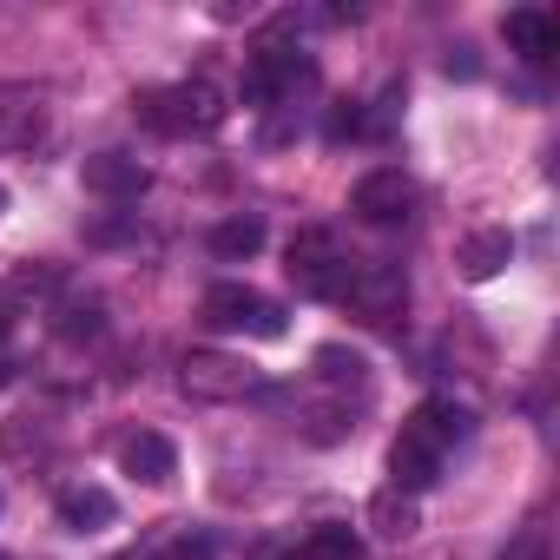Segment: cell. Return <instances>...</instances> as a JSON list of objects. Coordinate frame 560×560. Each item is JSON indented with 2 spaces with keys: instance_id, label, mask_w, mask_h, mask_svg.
Listing matches in <instances>:
<instances>
[{
  "instance_id": "1",
  "label": "cell",
  "mask_w": 560,
  "mask_h": 560,
  "mask_svg": "<svg viewBox=\"0 0 560 560\" xmlns=\"http://www.w3.org/2000/svg\"><path fill=\"white\" fill-rule=\"evenodd\" d=\"M132 106H139V119H145L152 132H165V139H178V132H218V126H224V93H218L211 80L145 86Z\"/></svg>"
},
{
  "instance_id": "2",
  "label": "cell",
  "mask_w": 560,
  "mask_h": 560,
  "mask_svg": "<svg viewBox=\"0 0 560 560\" xmlns=\"http://www.w3.org/2000/svg\"><path fill=\"white\" fill-rule=\"evenodd\" d=\"M178 389L191 402H237V396L257 389V370L244 357H224V350H191L178 363Z\"/></svg>"
},
{
  "instance_id": "3",
  "label": "cell",
  "mask_w": 560,
  "mask_h": 560,
  "mask_svg": "<svg viewBox=\"0 0 560 560\" xmlns=\"http://www.w3.org/2000/svg\"><path fill=\"white\" fill-rule=\"evenodd\" d=\"M409 205H416V185H409V172H396V165L363 172L357 191H350V211H357L363 224H402Z\"/></svg>"
},
{
  "instance_id": "4",
  "label": "cell",
  "mask_w": 560,
  "mask_h": 560,
  "mask_svg": "<svg viewBox=\"0 0 560 560\" xmlns=\"http://www.w3.org/2000/svg\"><path fill=\"white\" fill-rule=\"evenodd\" d=\"M389 488H402V494H422V488H435L442 481V448L416 429V422H402V435L389 442Z\"/></svg>"
},
{
  "instance_id": "5",
  "label": "cell",
  "mask_w": 560,
  "mask_h": 560,
  "mask_svg": "<svg viewBox=\"0 0 560 560\" xmlns=\"http://www.w3.org/2000/svg\"><path fill=\"white\" fill-rule=\"evenodd\" d=\"M350 304H357L370 324H396L402 304H409L402 270H396V264H363V270H357V284H350Z\"/></svg>"
},
{
  "instance_id": "6",
  "label": "cell",
  "mask_w": 560,
  "mask_h": 560,
  "mask_svg": "<svg viewBox=\"0 0 560 560\" xmlns=\"http://www.w3.org/2000/svg\"><path fill=\"white\" fill-rule=\"evenodd\" d=\"M80 185L100 191V198H113V205H126V198H139L152 178H145V165H139L132 152H93V159L80 165Z\"/></svg>"
},
{
  "instance_id": "7",
  "label": "cell",
  "mask_w": 560,
  "mask_h": 560,
  "mask_svg": "<svg viewBox=\"0 0 560 560\" xmlns=\"http://www.w3.org/2000/svg\"><path fill=\"white\" fill-rule=\"evenodd\" d=\"M47 132V93L40 86H0V145H34Z\"/></svg>"
},
{
  "instance_id": "8",
  "label": "cell",
  "mask_w": 560,
  "mask_h": 560,
  "mask_svg": "<svg viewBox=\"0 0 560 560\" xmlns=\"http://www.w3.org/2000/svg\"><path fill=\"white\" fill-rule=\"evenodd\" d=\"M508 264H514V231L481 224V231L462 237V277H468V284H488V277H501Z\"/></svg>"
},
{
  "instance_id": "9",
  "label": "cell",
  "mask_w": 560,
  "mask_h": 560,
  "mask_svg": "<svg viewBox=\"0 0 560 560\" xmlns=\"http://www.w3.org/2000/svg\"><path fill=\"white\" fill-rule=\"evenodd\" d=\"M501 34H508V47H514L527 67H547V60L560 54V27H553L540 8H514V14L501 21Z\"/></svg>"
},
{
  "instance_id": "10",
  "label": "cell",
  "mask_w": 560,
  "mask_h": 560,
  "mask_svg": "<svg viewBox=\"0 0 560 560\" xmlns=\"http://www.w3.org/2000/svg\"><path fill=\"white\" fill-rule=\"evenodd\" d=\"M119 462H126V475H132V481H145V488H165V481L178 475V448H172L159 429H139V435L126 442V455H119Z\"/></svg>"
},
{
  "instance_id": "11",
  "label": "cell",
  "mask_w": 560,
  "mask_h": 560,
  "mask_svg": "<svg viewBox=\"0 0 560 560\" xmlns=\"http://www.w3.org/2000/svg\"><path fill=\"white\" fill-rule=\"evenodd\" d=\"M363 521H370L376 540H409V534L422 527V508H416V494H402V488H376L370 508H363Z\"/></svg>"
},
{
  "instance_id": "12",
  "label": "cell",
  "mask_w": 560,
  "mask_h": 560,
  "mask_svg": "<svg viewBox=\"0 0 560 560\" xmlns=\"http://www.w3.org/2000/svg\"><path fill=\"white\" fill-rule=\"evenodd\" d=\"M113 521H119L113 488H67V494H60V527H67V534H100V527H113Z\"/></svg>"
},
{
  "instance_id": "13",
  "label": "cell",
  "mask_w": 560,
  "mask_h": 560,
  "mask_svg": "<svg viewBox=\"0 0 560 560\" xmlns=\"http://www.w3.org/2000/svg\"><path fill=\"white\" fill-rule=\"evenodd\" d=\"M257 304H264V298H257L250 284H211V291H205V324H211V330H250V324H257Z\"/></svg>"
},
{
  "instance_id": "14",
  "label": "cell",
  "mask_w": 560,
  "mask_h": 560,
  "mask_svg": "<svg viewBox=\"0 0 560 560\" xmlns=\"http://www.w3.org/2000/svg\"><path fill=\"white\" fill-rule=\"evenodd\" d=\"M409 422H416V429H422V435H429L442 455H448L455 442H468V429H475V416H468L462 402H448V396H429V402H422Z\"/></svg>"
},
{
  "instance_id": "15",
  "label": "cell",
  "mask_w": 560,
  "mask_h": 560,
  "mask_svg": "<svg viewBox=\"0 0 560 560\" xmlns=\"http://www.w3.org/2000/svg\"><path fill=\"white\" fill-rule=\"evenodd\" d=\"M211 250H218L224 264H250V257L264 250V218H250V211L224 218V224L211 231Z\"/></svg>"
},
{
  "instance_id": "16",
  "label": "cell",
  "mask_w": 560,
  "mask_h": 560,
  "mask_svg": "<svg viewBox=\"0 0 560 560\" xmlns=\"http://www.w3.org/2000/svg\"><path fill=\"white\" fill-rule=\"evenodd\" d=\"M357 553H363V540H357L350 527H337V521L304 540V560H357Z\"/></svg>"
},
{
  "instance_id": "17",
  "label": "cell",
  "mask_w": 560,
  "mask_h": 560,
  "mask_svg": "<svg viewBox=\"0 0 560 560\" xmlns=\"http://www.w3.org/2000/svg\"><path fill=\"white\" fill-rule=\"evenodd\" d=\"M54 330H60L67 343H93V337L106 330V317H100V304H60V317H54Z\"/></svg>"
},
{
  "instance_id": "18",
  "label": "cell",
  "mask_w": 560,
  "mask_h": 560,
  "mask_svg": "<svg viewBox=\"0 0 560 560\" xmlns=\"http://www.w3.org/2000/svg\"><path fill=\"white\" fill-rule=\"evenodd\" d=\"M304 435H311L317 448H330V442H343V435H350V409H343V402H324V409H311V422H304Z\"/></svg>"
},
{
  "instance_id": "19",
  "label": "cell",
  "mask_w": 560,
  "mask_h": 560,
  "mask_svg": "<svg viewBox=\"0 0 560 560\" xmlns=\"http://www.w3.org/2000/svg\"><path fill=\"white\" fill-rule=\"evenodd\" d=\"M324 257H337V244H330V231H298L291 237V270H304V264H324Z\"/></svg>"
},
{
  "instance_id": "20",
  "label": "cell",
  "mask_w": 560,
  "mask_h": 560,
  "mask_svg": "<svg viewBox=\"0 0 560 560\" xmlns=\"http://www.w3.org/2000/svg\"><path fill=\"white\" fill-rule=\"evenodd\" d=\"M317 370H324L330 383H363V370H370V363H363L357 350H337V343H330V350H317Z\"/></svg>"
},
{
  "instance_id": "21",
  "label": "cell",
  "mask_w": 560,
  "mask_h": 560,
  "mask_svg": "<svg viewBox=\"0 0 560 560\" xmlns=\"http://www.w3.org/2000/svg\"><path fill=\"white\" fill-rule=\"evenodd\" d=\"M132 237V218L119 211V218H100V224H86V244H126Z\"/></svg>"
},
{
  "instance_id": "22",
  "label": "cell",
  "mask_w": 560,
  "mask_h": 560,
  "mask_svg": "<svg viewBox=\"0 0 560 560\" xmlns=\"http://www.w3.org/2000/svg\"><path fill=\"white\" fill-rule=\"evenodd\" d=\"M330 139H363V106H337L330 113Z\"/></svg>"
},
{
  "instance_id": "23",
  "label": "cell",
  "mask_w": 560,
  "mask_h": 560,
  "mask_svg": "<svg viewBox=\"0 0 560 560\" xmlns=\"http://www.w3.org/2000/svg\"><path fill=\"white\" fill-rule=\"evenodd\" d=\"M501 560H547V534H540V527H527V534H521Z\"/></svg>"
},
{
  "instance_id": "24",
  "label": "cell",
  "mask_w": 560,
  "mask_h": 560,
  "mask_svg": "<svg viewBox=\"0 0 560 560\" xmlns=\"http://www.w3.org/2000/svg\"><path fill=\"white\" fill-rule=\"evenodd\" d=\"M250 337L277 343V337H284V311H277V304H257V324H250Z\"/></svg>"
},
{
  "instance_id": "25",
  "label": "cell",
  "mask_w": 560,
  "mask_h": 560,
  "mask_svg": "<svg viewBox=\"0 0 560 560\" xmlns=\"http://www.w3.org/2000/svg\"><path fill=\"white\" fill-rule=\"evenodd\" d=\"M475 73H481V60H475L468 47H455V54H448V80H475Z\"/></svg>"
},
{
  "instance_id": "26",
  "label": "cell",
  "mask_w": 560,
  "mask_h": 560,
  "mask_svg": "<svg viewBox=\"0 0 560 560\" xmlns=\"http://www.w3.org/2000/svg\"><path fill=\"white\" fill-rule=\"evenodd\" d=\"M165 560H211V553H205V540H185V547H172Z\"/></svg>"
},
{
  "instance_id": "27",
  "label": "cell",
  "mask_w": 560,
  "mask_h": 560,
  "mask_svg": "<svg viewBox=\"0 0 560 560\" xmlns=\"http://www.w3.org/2000/svg\"><path fill=\"white\" fill-rule=\"evenodd\" d=\"M8 383H14V363H8V357H0V389H8Z\"/></svg>"
},
{
  "instance_id": "28",
  "label": "cell",
  "mask_w": 560,
  "mask_h": 560,
  "mask_svg": "<svg viewBox=\"0 0 560 560\" xmlns=\"http://www.w3.org/2000/svg\"><path fill=\"white\" fill-rule=\"evenodd\" d=\"M8 324H14V317H8V311H0V343H8Z\"/></svg>"
},
{
  "instance_id": "29",
  "label": "cell",
  "mask_w": 560,
  "mask_h": 560,
  "mask_svg": "<svg viewBox=\"0 0 560 560\" xmlns=\"http://www.w3.org/2000/svg\"><path fill=\"white\" fill-rule=\"evenodd\" d=\"M0 211H8V185H0Z\"/></svg>"
}]
</instances>
